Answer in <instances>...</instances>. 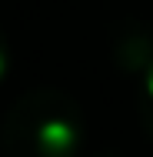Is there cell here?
<instances>
[{
	"label": "cell",
	"mask_w": 153,
	"mask_h": 157,
	"mask_svg": "<svg viewBox=\"0 0 153 157\" xmlns=\"http://www.w3.org/2000/svg\"><path fill=\"white\" fill-rule=\"evenodd\" d=\"M83 137V107L60 87L20 94L0 121V147L7 157H77Z\"/></svg>",
	"instance_id": "1"
},
{
	"label": "cell",
	"mask_w": 153,
	"mask_h": 157,
	"mask_svg": "<svg viewBox=\"0 0 153 157\" xmlns=\"http://www.w3.org/2000/svg\"><path fill=\"white\" fill-rule=\"evenodd\" d=\"M137 110H140V124L147 130V137L153 140V63L143 70V87L137 97Z\"/></svg>",
	"instance_id": "2"
},
{
	"label": "cell",
	"mask_w": 153,
	"mask_h": 157,
	"mask_svg": "<svg viewBox=\"0 0 153 157\" xmlns=\"http://www.w3.org/2000/svg\"><path fill=\"white\" fill-rule=\"evenodd\" d=\"M100 157H113V154H100Z\"/></svg>",
	"instance_id": "4"
},
{
	"label": "cell",
	"mask_w": 153,
	"mask_h": 157,
	"mask_svg": "<svg viewBox=\"0 0 153 157\" xmlns=\"http://www.w3.org/2000/svg\"><path fill=\"white\" fill-rule=\"evenodd\" d=\"M7 74H10V40H7V33L0 27V84L7 80Z\"/></svg>",
	"instance_id": "3"
}]
</instances>
